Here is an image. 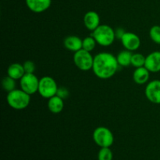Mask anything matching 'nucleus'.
I'll return each mask as SVG.
<instances>
[{
    "label": "nucleus",
    "mask_w": 160,
    "mask_h": 160,
    "mask_svg": "<svg viewBox=\"0 0 160 160\" xmlns=\"http://www.w3.org/2000/svg\"><path fill=\"white\" fill-rule=\"evenodd\" d=\"M119 64L117 57L110 52L98 53L94 56L92 70L100 79L106 80L115 75L118 70Z\"/></svg>",
    "instance_id": "f257e3e1"
},
{
    "label": "nucleus",
    "mask_w": 160,
    "mask_h": 160,
    "mask_svg": "<svg viewBox=\"0 0 160 160\" xmlns=\"http://www.w3.org/2000/svg\"><path fill=\"white\" fill-rule=\"evenodd\" d=\"M6 101L11 108L21 110L29 106L31 102V95L20 89H14L8 92Z\"/></svg>",
    "instance_id": "f03ea898"
},
{
    "label": "nucleus",
    "mask_w": 160,
    "mask_h": 160,
    "mask_svg": "<svg viewBox=\"0 0 160 160\" xmlns=\"http://www.w3.org/2000/svg\"><path fill=\"white\" fill-rule=\"evenodd\" d=\"M92 36L101 46L107 47L112 45L116 39L115 31L110 26L100 24L95 31H92Z\"/></svg>",
    "instance_id": "7ed1b4c3"
},
{
    "label": "nucleus",
    "mask_w": 160,
    "mask_h": 160,
    "mask_svg": "<svg viewBox=\"0 0 160 160\" xmlns=\"http://www.w3.org/2000/svg\"><path fill=\"white\" fill-rule=\"evenodd\" d=\"M93 140L100 148H110L114 142V136L109 128L106 127H98L93 132Z\"/></svg>",
    "instance_id": "20e7f679"
},
{
    "label": "nucleus",
    "mask_w": 160,
    "mask_h": 160,
    "mask_svg": "<svg viewBox=\"0 0 160 160\" xmlns=\"http://www.w3.org/2000/svg\"><path fill=\"white\" fill-rule=\"evenodd\" d=\"M58 85L56 81L49 76L42 77L39 80L38 93L45 98H50L56 95L58 90Z\"/></svg>",
    "instance_id": "39448f33"
},
{
    "label": "nucleus",
    "mask_w": 160,
    "mask_h": 160,
    "mask_svg": "<svg viewBox=\"0 0 160 160\" xmlns=\"http://www.w3.org/2000/svg\"><path fill=\"white\" fill-rule=\"evenodd\" d=\"M93 62L94 57L91 54L90 52H88L82 48V49L74 52L73 62L79 70H83V71L92 70Z\"/></svg>",
    "instance_id": "423d86ee"
},
{
    "label": "nucleus",
    "mask_w": 160,
    "mask_h": 160,
    "mask_svg": "<svg viewBox=\"0 0 160 160\" xmlns=\"http://www.w3.org/2000/svg\"><path fill=\"white\" fill-rule=\"evenodd\" d=\"M39 80L34 73H25L20 80V88L29 95H34L38 92Z\"/></svg>",
    "instance_id": "0eeeda50"
},
{
    "label": "nucleus",
    "mask_w": 160,
    "mask_h": 160,
    "mask_svg": "<svg viewBox=\"0 0 160 160\" xmlns=\"http://www.w3.org/2000/svg\"><path fill=\"white\" fill-rule=\"evenodd\" d=\"M147 99L154 104H160V80H153L147 84L145 90Z\"/></svg>",
    "instance_id": "6e6552de"
},
{
    "label": "nucleus",
    "mask_w": 160,
    "mask_h": 160,
    "mask_svg": "<svg viewBox=\"0 0 160 160\" xmlns=\"http://www.w3.org/2000/svg\"><path fill=\"white\" fill-rule=\"evenodd\" d=\"M121 42L125 49L134 52L139 48L141 45V39L139 36L132 32H125L121 38Z\"/></svg>",
    "instance_id": "1a4fd4ad"
},
{
    "label": "nucleus",
    "mask_w": 160,
    "mask_h": 160,
    "mask_svg": "<svg viewBox=\"0 0 160 160\" xmlns=\"http://www.w3.org/2000/svg\"><path fill=\"white\" fill-rule=\"evenodd\" d=\"M145 67L151 73L160 71V51L152 52L146 56Z\"/></svg>",
    "instance_id": "9d476101"
},
{
    "label": "nucleus",
    "mask_w": 160,
    "mask_h": 160,
    "mask_svg": "<svg viewBox=\"0 0 160 160\" xmlns=\"http://www.w3.org/2000/svg\"><path fill=\"white\" fill-rule=\"evenodd\" d=\"M28 9L33 12L41 13L51 6L52 0H25Z\"/></svg>",
    "instance_id": "9b49d317"
},
{
    "label": "nucleus",
    "mask_w": 160,
    "mask_h": 160,
    "mask_svg": "<svg viewBox=\"0 0 160 160\" xmlns=\"http://www.w3.org/2000/svg\"><path fill=\"white\" fill-rule=\"evenodd\" d=\"M84 23L89 31H95L100 25V17L95 11H88L84 17Z\"/></svg>",
    "instance_id": "f8f14e48"
},
{
    "label": "nucleus",
    "mask_w": 160,
    "mask_h": 160,
    "mask_svg": "<svg viewBox=\"0 0 160 160\" xmlns=\"http://www.w3.org/2000/svg\"><path fill=\"white\" fill-rule=\"evenodd\" d=\"M83 39L76 35H70L65 38L63 41V45L67 50L76 52L82 49Z\"/></svg>",
    "instance_id": "ddd939ff"
},
{
    "label": "nucleus",
    "mask_w": 160,
    "mask_h": 160,
    "mask_svg": "<svg viewBox=\"0 0 160 160\" xmlns=\"http://www.w3.org/2000/svg\"><path fill=\"white\" fill-rule=\"evenodd\" d=\"M150 73L151 72L145 67L136 68L133 73L134 81L138 84H144L147 83L149 80Z\"/></svg>",
    "instance_id": "4468645a"
},
{
    "label": "nucleus",
    "mask_w": 160,
    "mask_h": 160,
    "mask_svg": "<svg viewBox=\"0 0 160 160\" xmlns=\"http://www.w3.org/2000/svg\"><path fill=\"white\" fill-rule=\"evenodd\" d=\"M25 70L23 69V64L14 62L9 66L7 69V75L14 80H20L25 74Z\"/></svg>",
    "instance_id": "2eb2a0df"
},
{
    "label": "nucleus",
    "mask_w": 160,
    "mask_h": 160,
    "mask_svg": "<svg viewBox=\"0 0 160 160\" xmlns=\"http://www.w3.org/2000/svg\"><path fill=\"white\" fill-rule=\"evenodd\" d=\"M64 108L63 99L59 98L57 95L48 98V109L51 112L55 114L59 113L62 111Z\"/></svg>",
    "instance_id": "dca6fc26"
},
{
    "label": "nucleus",
    "mask_w": 160,
    "mask_h": 160,
    "mask_svg": "<svg viewBox=\"0 0 160 160\" xmlns=\"http://www.w3.org/2000/svg\"><path fill=\"white\" fill-rule=\"evenodd\" d=\"M132 52L129 50H123L117 54V62L119 66L123 67H128L131 65V58H132Z\"/></svg>",
    "instance_id": "f3484780"
},
{
    "label": "nucleus",
    "mask_w": 160,
    "mask_h": 160,
    "mask_svg": "<svg viewBox=\"0 0 160 160\" xmlns=\"http://www.w3.org/2000/svg\"><path fill=\"white\" fill-rule=\"evenodd\" d=\"M145 59L146 57L142 53H134L131 58V65L135 68L145 67Z\"/></svg>",
    "instance_id": "a211bd4d"
},
{
    "label": "nucleus",
    "mask_w": 160,
    "mask_h": 160,
    "mask_svg": "<svg viewBox=\"0 0 160 160\" xmlns=\"http://www.w3.org/2000/svg\"><path fill=\"white\" fill-rule=\"evenodd\" d=\"M2 86L6 92H11V91L16 89V80L7 75L6 77L3 78L2 81Z\"/></svg>",
    "instance_id": "6ab92c4d"
},
{
    "label": "nucleus",
    "mask_w": 160,
    "mask_h": 160,
    "mask_svg": "<svg viewBox=\"0 0 160 160\" xmlns=\"http://www.w3.org/2000/svg\"><path fill=\"white\" fill-rule=\"evenodd\" d=\"M96 44L97 42L95 39L94 38L93 36H88V37H86L83 39L82 48L91 52L95 49Z\"/></svg>",
    "instance_id": "aec40b11"
},
{
    "label": "nucleus",
    "mask_w": 160,
    "mask_h": 160,
    "mask_svg": "<svg viewBox=\"0 0 160 160\" xmlns=\"http://www.w3.org/2000/svg\"><path fill=\"white\" fill-rule=\"evenodd\" d=\"M113 154L109 147L101 148L98 153V160H112Z\"/></svg>",
    "instance_id": "412c9836"
},
{
    "label": "nucleus",
    "mask_w": 160,
    "mask_h": 160,
    "mask_svg": "<svg viewBox=\"0 0 160 160\" xmlns=\"http://www.w3.org/2000/svg\"><path fill=\"white\" fill-rule=\"evenodd\" d=\"M149 36L152 42L156 44L160 45V26L159 25H155L152 27L149 31Z\"/></svg>",
    "instance_id": "4be33fe9"
},
{
    "label": "nucleus",
    "mask_w": 160,
    "mask_h": 160,
    "mask_svg": "<svg viewBox=\"0 0 160 160\" xmlns=\"http://www.w3.org/2000/svg\"><path fill=\"white\" fill-rule=\"evenodd\" d=\"M23 66L26 73H34V71H35V64L32 61H25L23 63Z\"/></svg>",
    "instance_id": "5701e85b"
},
{
    "label": "nucleus",
    "mask_w": 160,
    "mask_h": 160,
    "mask_svg": "<svg viewBox=\"0 0 160 160\" xmlns=\"http://www.w3.org/2000/svg\"><path fill=\"white\" fill-rule=\"evenodd\" d=\"M57 96H59V98H61L62 99H67L68 98V96L70 95V92L69 90L65 87H59L58 88L57 92H56V95Z\"/></svg>",
    "instance_id": "b1692460"
},
{
    "label": "nucleus",
    "mask_w": 160,
    "mask_h": 160,
    "mask_svg": "<svg viewBox=\"0 0 160 160\" xmlns=\"http://www.w3.org/2000/svg\"><path fill=\"white\" fill-rule=\"evenodd\" d=\"M114 31H115L116 38L120 39V40H121L122 37H123V34H124L125 32H126V31H125V30L122 28H117L116 30H114Z\"/></svg>",
    "instance_id": "393cba45"
}]
</instances>
